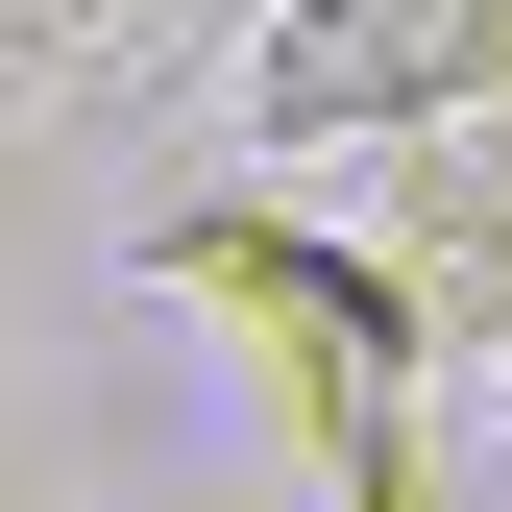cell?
I'll list each match as a JSON object with an SVG mask.
<instances>
[{
	"label": "cell",
	"mask_w": 512,
	"mask_h": 512,
	"mask_svg": "<svg viewBox=\"0 0 512 512\" xmlns=\"http://www.w3.org/2000/svg\"><path fill=\"white\" fill-rule=\"evenodd\" d=\"M171 293L220 317L244 366H269V415H293V464H317V512H391V439H415V317L342 269L317 220H269V196H220V220H171L147 244Z\"/></svg>",
	"instance_id": "cell-1"
},
{
	"label": "cell",
	"mask_w": 512,
	"mask_h": 512,
	"mask_svg": "<svg viewBox=\"0 0 512 512\" xmlns=\"http://www.w3.org/2000/svg\"><path fill=\"white\" fill-rule=\"evenodd\" d=\"M512 98V0H269L244 49V147H415Z\"/></svg>",
	"instance_id": "cell-2"
},
{
	"label": "cell",
	"mask_w": 512,
	"mask_h": 512,
	"mask_svg": "<svg viewBox=\"0 0 512 512\" xmlns=\"http://www.w3.org/2000/svg\"><path fill=\"white\" fill-rule=\"evenodd\" d=\"M317 244L415 317V366H439V342H512V98H488V122H415V147H391V196H366V220H317Z\"/></svg>",
	"instance_id": "cell-3"
},
{
	"label": "cell",
	"mask_w": 512,
	"mask_h": 512,
	"mask_svg": "<svg viewBox=\"0 0 512 512\" xmlns=\"http://www.w3.org/2000/svg\"><path fill=\"white\" fill-rule=\"evenodd\" d=\"M122 0H0V74H49V49H98Z\"/></svg>",
	"instance_id": "cell-4"
}]
</instances>
